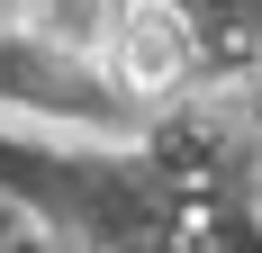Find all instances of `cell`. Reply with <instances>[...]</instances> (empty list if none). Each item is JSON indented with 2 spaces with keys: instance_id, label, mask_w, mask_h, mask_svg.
<instances>
[{
  "instance_id": "obj_2",
  "label": "cell",
  "mask_w": 262,
  "mask_h": 253,
  "mask_svg": "<svg viewBox=\"0 0 262 253\" xmlns=\"http://www.w3.org/2000/svg\"><path fill=\"white\" fill-rule=\"evenodd\" d=\"M118 9H127V0H18V27L36 36V46H54V54L100 64V54H108V27H118Z\"/></svg>"
},
{
  "instance_id": "obj_1",
  "label": "cell",
  "mask_w": 262,
  "mask_h": 253,
  "mask_svg": "<svg viewBox=\"0 0 262 253\" xmlns=\"http://www.w3.org/2000/svg\"><path fill=\"white\" fill-rule=\"evenodd\" d=\"M108 81L118 91H136V100H163L172 81L190 73V18L172 9V0H127L118 9V27H108Z\"/></svg>"
}]
</instances>
